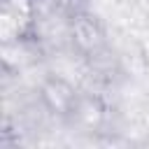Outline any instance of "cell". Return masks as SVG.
Here are the masks:
<instances>
[{"instance_id":"cell-1","label":"cell","mask_w":149,"mask_h":149,"mask_svg":"<svg viewBox=\"0 0 149 149\" xmlns=\"http://www.w3.org/2000/svg\"><path fill=\"white\" fill-rule=\"evenodd\" d=\"M54 5H58L63 12H70V14H77L79 7L84 5V0H51Z\"/></svg>"}]
</instances>
